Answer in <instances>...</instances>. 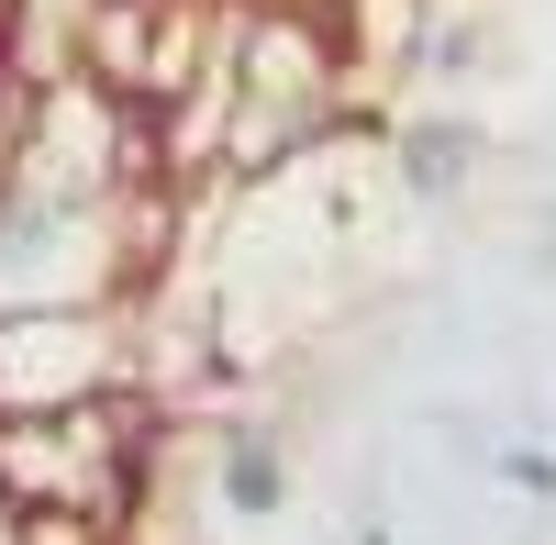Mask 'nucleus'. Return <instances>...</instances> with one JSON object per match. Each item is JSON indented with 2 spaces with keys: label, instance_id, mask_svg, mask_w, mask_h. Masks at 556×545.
<instances>
[{
  "label": "nucleus",
  "instance_id": "8",
  "mask_svg": "<svg viewBox=\"0 0 556 545\" xmlns=\"http://www.w3.org/2000/svg\"><path fill=\"white\" fill-rule=\"evenodd\" d=\"M545 267H556V212H545Z\"/></svg>",
  "mask_w": 556,
  "mask_h": 545
},
{
  "label": "nucleus",
  "instance_id": "5",
  "mask_svg": "<svg viewBox=\"0 0 556 545\" xmlns=\"http://www.w3.org/2000/svg\"><path fill=\"white\" fill-rule=\"evenodd\" d=\"M201 468H212V512L223 523H278V512H290L301 502V457H290V434H278V423H212V445H201Z\"/></svg>",
  "mask_w": 556,
  "mask_h": 545
},
{
  "label": "nucleus",
  "instance_id": "4",
  "mask_svg": "<svg viewBox=\"0 0 556 545\" xmlns=\"http://www.w3.org/2000/svg\"><path fill=\"white\" fill-rule=\"evenodd\" d=\"M134 390V301H56L0 312V423L78 413V401Z\"/></svg>",
  "mask_w": 556,
  "mask_h": 545
},
{
  "label": "nucleus",
  "instance_id": "7",
  "mask_svg": "<svg viewBox=\"0 0 556 545\" xmlns=\"http://www.w3.org/2000/svg\"><path fill=\"white\" fill-rule=\"evenodd\" d=\"M501 490H513V502H556V445H501Z\"/></svg>",
  "mask_w": 556,
  "mask_h": 545
},
{
  "label": "nucleus",
  "instance_id": "3",
  "mask_svg": "<svg viewBox=\"0 0 556 545\" xmlns=\"http://www.w3.org/2000/svg\"><path fill=\"white\" fill-rule=\"evenodd\" d=\"M146 479H156V401L146 390L0 423V502L12 512H67V523L123 534L134 502H146Z\"/></svg>",
  "mask_w": 556,
  "mask_h": 545
},
{
  "label": "nucleus",
  "instance_id": "2",
  "mask_svg": "<svg viewBox=\"0 0 556 545\" xmlns=\"http://www.w3.org/2000/svg\"><path fill=\"white\" fill-rule=\"evenodd\" d=\"M134 190H78V178L34 167L0 145V312H56V301H134V267H146V201Z\"/></svg>",
  "mask_w": 556,
  "mask_h": 545
},
{
  "label": "nucleus",
  "instance_id": "1",
  "mask_svg": "<svg viewBox=\"0 0 556 545\" xmlns=\"http://www.w3.org/2000/svg\"><path fill=\"white\" fill-rule=\"evenodd\" d=\"M356 123V78L312 0H245L223 45V156L212 178H278Z\"/></svg>",
  "mask_w": 556,
  "mask_h": 545
},
{
  "label": "nucleus",
  "instance_id": "6",
  "mask_svg": "<svg viewBox=\"0 0 556 545\" xmlns=\"http://www.w3.org/2000/svg\"><path fill=\"white\" fill-rule=\"evenodd\" d=\"M468 167H479V123H456V112H412L390 134V178H401L412 201H456Z\"/></svg>",
  "mask_w": 556,
  "mask_h": 545
}]
</instances>
